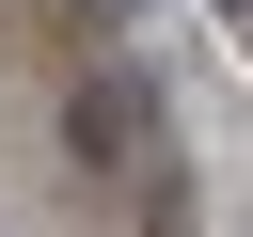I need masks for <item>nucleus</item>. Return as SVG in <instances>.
Listing matches in <instances>:
<instances>
[{
	"label": "nucleus",
	"mask_w": 253,
	"mask_h": 237,
	"mask_svg": "<svg viewBox=\"0 0 253 237\" xmlns=\"http://www.w3.org/2000/svg\"><path fill=\"white\" fill-rule=\"evenodd\" d=\"M221 16H253V0H221Z\"/></svg>",
	"instance_id": "obj_3"
},
{
	"label": "nucleus",
	"mask_w": 253,
	"mask_h": 237,
	"mask_svg": "<svg viewBox=\"0 0 253 237\" xmlns=\"http://www.w3.org/2000/svg\"><path fill=\"white\" fill-rule=\"evenodd\" d=\"M142 126H158V111H142V79H126V63H111V79H79V111H63L79 174H126V158H142Z\"/></svg>",
	"instance_id": "obj_1"
},
{
	"label": "nucleus",
	"mask_w": 253,
	"mask_h": 237,
	"mask_svg": "<svg viewBox=\"0 0 253 237\" xmlns=\"http://www.w3.org/2000/svg\"><path fill=\"white\" fill-rule=\"evenodd\" d=\"M95 16H111V32H142V0H95Z\"/></svg>",
	"instance_id": "obj_2"
}]
</instances>
